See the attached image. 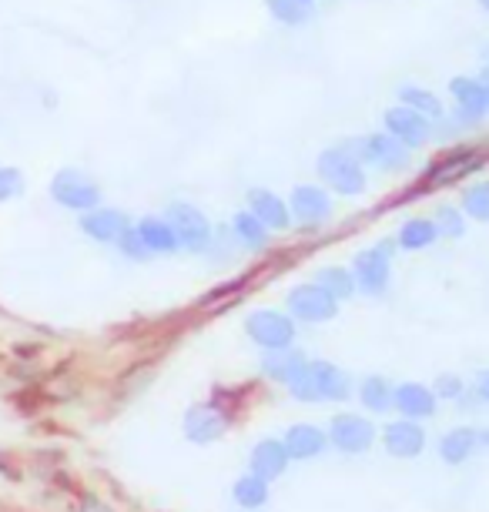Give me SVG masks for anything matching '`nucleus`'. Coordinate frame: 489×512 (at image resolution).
<instances>
[{"label": "nucleus", "mask_w": 489, "mask_h": 512, "mask_svg": "<svg viewBox=\"0 0 489 512\" xmlns=\"http://www.w3.org/2000/svg\"><path fill=\"white\" fill-rule=\"evenodd\" d=\"M285 385H289V392L299 402H322V399L342 402V399H349V392H352L349 375L329 362H302V369Z\"/></svg>", "instance_id": "f257e3e1"}, {"label": "nucleus", "mask_w": 489, "mask_h": 512, "mask_svg": "<svg viewBox=\"0 0 489 512\" xmlns=\"http://www.w3.org/2000/svg\"><path fill=\"white\" fill-rule=\"evenodd\" d=\"M319 175L335 195H362L366 191V171L345 148H329L319 158Z\"/></svg>", "instance_id": "f03ea898"}, {"label": "nucleus", "mask_w": 489, "mask_h": 512, "mask_svg": "<svg viewBox=\"0 0 489 512\" xmlns=\"http://www.w3.org/2000/svg\"><path fill=\"white\" fill-rule=\"evenodd\" d=\"M248 338L262 345L265 352H285L295 342V322L289 315L275 312V308H258L248 315Z\"/></svg>", "instance_id": "7ed1b4c3"}, {"label": "nucleus", "mask_w": 489, "mask_h": 512, "mask_svg": "<svg viewBox=\"0 0 489 512\" xmlns=\"http://www.w3.org/2000/svg\"><path fill=\"white\" fill-rule=\"evenodd\" d=\"M168 228L175 231V241L178 248L185 251H205L212 245V225H208V218L201 215L195 205H185V201H175V205H168Z\"/></svg>", "instance_id": "20e7f679"}, {"label": "nucleus", "mask_w": 489, "mask_h": 512, "mask_svg": "<svg viewBox=\"0 0 489 512\" xmlns=\"http://www.w3.org/2000/svg\"><path fill=\"white\" fill-rule=\"evenodd\" d=\"M345 151H349L359 164H372V168H379V171H402L409 164V151L402 148L399 141H392L386 131L366 134V138L352 141Z\"/></svg>", "instance_id": "39448f33"}, {"label": "nucleus", "mask_w": 489, "mask_h": 512, "mask_svg": "<svg viewBox=\"0 0 489 512\" xmlns=\"http://www.w3.org/2000/svg\"><path fill=\"white\" fill-rule=\"evenodd\" d=\"M51 198L61 208H71V211H81V215H88V211L98 208L101 188L94 185L88 175H81V171L64 168V171H57L54 181H51Z\"/></svg>", "instance_id": "423d86ee"}, {"label": "nucleus", "mask_w": 489, "mask_h": 512, "mask_svg": "<svg viewBox=\"0 0 489 512\" xmlns=\"http://www.w3.org/2000/svg\"><path fill=\"white\" fill-rule=\"evenodd\" d=\"M449 91H453L456 98V111L453 118L459 128H473L486 118L489 111V88L479 77H456L453 84H449Z\"/></svg>", "instance_id": "0eeeda50"}, {"label": "nucleus", "mask_w": 489, "mask_h": 512, "mask_svg": "<svg viewBox=\"0 0 489 512\" xmlns=\"http://www.w3.org/2000/svg\"><path fill=\"white\" fill-rule=\"evenodd\" d=\"M325 439H329L339 452L356 456V452H366L372 442H376V425L369 419H362V415H335Z\"/></svg>", "instance_id": "6e6552de"}, {"label": "nucleus", "mask_w": 489, "mask_h": 512, "mask_svg": "<svg viewBox=\"0 0 489 512\" xmlns=\"http://www.w3.org/2000/svg\"><path fill=\"white\" fill-rule=\"evenodd\" d=\"M289 312L305 325H319L339 312V302L329 292H322L319 285H299L289 292Z\"/></svg>", "instance_id": "1a4fd4ad"}, {"label": "nucleus", "mask_w": 489, "mask_h": 512, "mask_svg": "<svg viewBox=\"0 0 489 512\" xmlns=\"http://www.w3.org/2000/svg\"><path fill=\"white\" fill-rule=\"evenodd\" d=\"M389 258H392V245H379L372 251H362V255H356V265H352V282H356L362 292H369V295L386 292Z\"/></svg>", "instance_id": "9d476101"}, {"label": "nucleus", "mask_w": 489, "mask_h": 512, "mask_svg": "<svg viewBox=\"0 0 489 512\" xmlns=\"http://www.w3.org/2000/svg\"><path fill=\"white\" fill-rule=\"evenodd\" d=\"M382 124H386V134L392 141H399L402 148H423V144L429 141V121L423 118V114L402 108V104H396V108L386 111V118H382Z\"/></svg>", "instance_id": "9b49d317"}, {"label": "nucleus", "mask_w": 489, "mask_h": 512, "mask_svg": "<svg viewBox=\"0 0 489 512\" xmlns=\"http://www.w3.org/2000/svg\"><path fill=\"white\" fill-rule=\"evenodd\" d=\"M476 168H483V151H479V148L449 151L433 164V168H429L426 181H429V185H453V181L473 175Z\"/></svg>", "instance_id": "f8f14e48"}, {"label": "nucleus", "mask_w": 489, "mask_h": 512, "mask_svg": "<svg viewBox=\"0 0 489 512\" xmlns=\"http://www.w3.org/2000/svg\"><path fill=\"white\" fill-rule=\"evenodd\" d=\"M225 429H228V415L218 412L212 402H201L195 409H188V415H185V436L191 442H201V446L222 439Z\"/></svg>", "instance_id": "ddd939ff"}, {"label": "nucleus", "mask_w": 489, "mask_h": 512, "mask_svg": "<svg viewBox=\"0 0 489 512\" xmlns=\"http://www.w3.org/2000/svg\"><path fill=\"white\" fill-rule=\"evenodd\" d=\"M382 439H386L389 456H396V459H416L419 452H423V446H426L423 425H419V422H409V419L389 422V425H386V432H382Z\"/></svg>", "instance_id": "4468645a"}, {"label": "nucleus", "mask_w": 489, "mask_h": 512, "mask_svg": "<svg viewBox=\"0 0 489 512\" xmlns=\"http://www.w3.org/2000/svg\"><path fill=\"white\" fill-rule=\"evenodd\" d=\"M289 215L299 218V225H322V221L332 215V201H329V195H325L322 188L302 185V188L292 191Z\"/></svg>", "instance_id": "2eb2a0df"}, {"label": "nucleus", "mask_w": 489, "mask_h": 512, "mask_svg": "<svg viewBox=\"0 0 489 512\" xmlns=\"http://www.w3.org/2000/svg\"><path fill=\"white\" fill-rule=\"evenodd\" d=\"M128 228H131L128 215H121V211H114V208H94L81 218V231L91 235L94 241H101V245H118V238Z\"/></svg>", "instance_id": "dca6fc26"}, {"label": "nucleus", "mask_w": 489, "mask_h": 512, "mask_svg": "<svg viewBox=\"0 0 489 512\" xmlns=\"http://www.w3.org/2000/svg\"><path fill=\"white\" fill-rule=\"evenodd\" d=\"M392 405H396L409 422L429 419V415L436 412V395H433V389H426V385L406 382V385H399V389H392Z\"/></svg>", "instance_id": "f3484780"}, {"label": "nucleus", "mask_w": 489, "mask_h": 512, "mask_svg": "<svg viewBox=\"0 0 489 512\" xmlns=\"http://www.w3.org/2000/svg\"><path fill=\"white\" fill-rule=\"evenodd\" d=\"M483 446H486V432H476L473 425H463V429H453L449 436H443L439 456H443V462H449V466H463V462Z\"/></svg>", "instance_id": "a211bd4d"}, {"label": "nucleus", "mask_w": 489, "mask_h": 512, "mask_svg": "<svg viewBox=\"0 0 489 512\" xmlns=\"http://www.w3.org/2000/svg\"><path fill=\"white\" fill-rule=\"evenodd\" d=\"M282 446H285V452H289V459H315V456H322V452H325L329 439H325L322 429L302 422V425H292V429L285 432Z\"/></svg>", "instance_id": "6ab92c4d"}, {"label": "nucleus", "mask_w": 489, "mask_h": 512, "mask_svg": "<svg viewBox=\"0 0 489 512\" xmlns=\"http://www.w3.org/2000/svg\"><path fill=\"white\" fill-rule=\"evenodd\" d=\"M248 211H252L268 231H285L292 225L289 205L278 195H272V191H252V195H248Z\"/></svg>", "instance_id": "aec40b11"}, {"label": "nucleus", "mask_w": 489, "mask_h": 512, "mask_svg": "<svg viewBox=\"0 0 489 512\" xmlns=\"http://www.w3.org/2000/svg\"><path fill=\"white\" fill-rule=\"evenodd\" d=\"M289 462L292 459H289V452H285L282 439H265V442H258L252 452V476L272 482L289 469Z\"/></svg>", "instance_id": "412c9836"}, {"label": "nucleus", "mask_w": 489, "mask_h": 512, "mask_svg": "<svg viewBox=\"0 0 489 512\" xmlns=\"http://www.w3.org/2000/svg\"><path fill=\"white\" fill-rule=\"evenodd\" d=\"M134 231H138V238L148 255H171V251H178L175 231L168 228L165 218H145Z\"/></svg>", "instance_id": "4be33fe9"}, {"label": "nucleus", "mask_w": 489, "mask_h": 512, "mask_svg": "<svg viewBox=\"0 0 489 512\" xmlns=\"http://www.w3.org/2000/svg\"><path fill=\"white\" fill-rule=\"evenodd\" d=\"M232 238H235V245H242L248 251H262L268 245V228L252 211H242V215H235L232 221Z\"/></svg>", "instance_id": "5701e85b"}, {"label": "nucleus", "mask_w": 489, "mask_h": 512, "mask_svg": "<svg viewBox=\"0 0 489 512\" xmlns=\"http://www.w3.org/2000/svg\"><path fill=\"white\" fill-rule=\"evenodd\" d=\"M436 238H439V231L429 218H409L399 231V245L406 251H423L433 245Z\"/></svg>", "instance_id": "b1692460"}, {"label": "nucleus", "mask_w": 489, "mask_h": 512, "mask_svg": "<svg viewBox=\"0 0 489 512\" xmlns=\"http://www.w3.org/2000/svg\"><path fill=\"white\" fill-rule=\"evenodd\" d=\"M399 101H402V108L423 114L426 121H429V118H443V104H439L436 94H433V91H426V88H416V84L402 88V91H399Z\"/></svg>", "instance_id": "393cba45"}, {"label": "nucleus", "mask_w": 489, "mask_h": 512, "mask_svg": "<svg viewBox=\"0 0 489 512\" xmlns=\"http://www.w3.org/2000/svg\"><path fill=\"white\" fill-rule=\"evenodd\" d=\"M302 355L299 352H292V349H285V352H268L265 355V362H262V369L268 379H275V382H289L295 372L302 369Z\"/></svg>", "instance_id": "a878e982"}, {"label": "nucleus", "mask_w": 489, "mask_h": 512, "mask_svg": "<svg viewBox=\"0 0 489 512\" xmlns=\"http://www.w3.org/2000/svg\"><path fill=\"white\" fill-rule=\"evenodd\" d=\"M232 496L242 509H262L268 502V482L258 476H242L235 482Z\"/></svg>", "instance_id": "bb28decb"}, {"label": "nucleus", "mask_w": 489, "mask_h": 512, "mask_svg": "<svg viewBox=\"0 0 489 512\" xmlns=\"http://www.w3.org/2000/svg\"><path fill=\"white\" fill-rule=\"evenodd\" d=\"M359 402L366 405L369 412H386L392 409V389L386 379H379V375H372L359 385Z\"/></svg>", "instance_id": "cd10ccee"}, {"label": "nucleus", "mask_w": 489, "mask_h": 512, "mask_svg": "<svg viewBox=\"0 0 489 512\" xmlns=\"http://www.w3.org/2000/svg\"><path fill=\"white\" fill-rule=\"evenodd\" d=\"M322 292H329L335 302H342V298H349L356 292V282H352V272H345V268H322L319 272V282Z\"/></svg>", "instance_id": "c85d7f7f"}, {"label": "nucleus", "mask_w": 489, "mask_h": 512, "mask_svg": "<svg viewBox=\"0 0 489 512\" xmlns=\"http://www.w3.org/2000/svg\"><path fill=\"white\" fill-rule=\"evenodd\" d=\"M265 4L278 24L299 27L309 21V4H302V0H265Z\"/></svg>", "instance_id": "c756f323"}, {"label": "nucleus", "mask_w": 489, "mask_h": 512, "mask_svg": "<svg viewBox=\"0 0 489 512\" xmlns=\"http://www.w3.org/2000/svg\"><path fill=\"white\" fill-rule=\"evenodd\" d=\"M436 231L439 235H446V238H463L466 235V221H463V211H456V208H436Z\"/></svg>", "instance_id": "7c9ffc66"}, {"label": "nucleus", "mask_w": 489, "mask_h": 512, "mask_svg": "<svg viewBox=\"0 0 489 512\" xmlns=\"http://www.w3.org/2000/svg\"><path fill=\"white\" fill-rule=\"evenodd\" d=\"M463 208H466V215H473L476 221H486L489 218V188L469 185L463 191Z\"/></svg>", "instance_id": "2f4dec72"}, {"label": "nucleus", "mask_w": 489, "mask_h": 512, "mask_svg": "<svg viewBox=\"0 0 489 512\" xmlns=\"http://www.w3.org/2000/svg\"><path fill=\"white\" fill-rule=\"evenodd\" d=\"M24 191V175L17 168H0V201H14Z\"/></svg>", "instance_id": "473e14b6"}, {"label": "nucleus", "mask_w": 489, "mask_h": 512, "mask_svg": "<svg viewBox=\"0 0 489 512\" xmlns=\"http://www.w3.org/2000/svg\"><path fill=\"white\" fill-rule=\"evenodd\" d=\"M118 248H121L128 258H134V262L148 258V251H145V245H141V238H138V231H134V228H128V231H124V235L118 238Z\"/></svg>", "instance_id": "72a5a7b5"}, {"label": "nucleus", "mask_w": 489, "mask_h": 512, "mask_svg": "<svg viewBox=\"0 0 489 512\" xmlns=\"http://www.w3.org/2000/svg\"><path fill=\"white\" fill-rule=\"evenodd\" d=\"M466 389H463V379H456V375H439L436 379V389L433 395H443V399H459Z\"/></svg>", "instance_id": "f704fd0d"}, {"label": "nucleus", "mask_w": 489, "mask_h": 512, "mask_svg": "<svg viewBox=\"0 0 489 512\" xmlns=\"http://www.w3.org/2000/svg\"><path fill=\"white\" fill-rule=\"evenodd\" d=\"M81 512H114L111 506H104V502L101 499H94V496H88V499H84L81 502Z\"/></svg>", "instance_id": "c9c22d12"}, {"label": "nucleus", "mask_w": 489, "mask_h": 512, "mask_svg": "<svg viewBox=\"0 0 489 512\" xmlns=\"http://www.w3.org/2000/svg\"><path fill=\"white\" fill-rule=\"evenodd\" d=\"M302 4H312V0H302Z\"/></svg>", "instance_id": "e433bc0d"}]
</instances>
